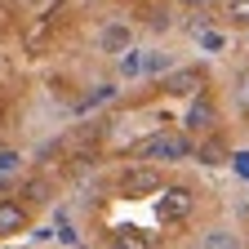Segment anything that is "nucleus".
Instances as JSON below:
<instances>
[{
  "mask_svg": "<svg viewBox=\"0 0 249 249\" xmlns=\"http://www.w3.org/2000/svg\"><path fill=\"white\" fill-rule=\"evenodd\" d=\"M231 98H236V107H240V111H249V71H240V76H236Z\"/></svg>",
  "mask_w": 249,
  "mask_h": 249,
  "instance_id": "obj_13",
  "label": "nucleus"
},
{
  "mask_svg": "<svg viewBox=\"0 0 249 249\" xmlns=\"http://www.w3.org/2000/svg\"><path fill=\"white\" fill-rule=\"evenodd\" d=\"M160 187H165V178H160L156 165H134V169L120 174V192L124 196H156Z\"/></svg>",
  "mask_w": 249,
  "mask_h": 249,
  "instance_id": "obj_4",
  "label": "nucleus"
},
{
  "mask_svg": "<svg viewBox=\"0 0 249 249\" xmlns=\"http://www.w3.org/2000/svg\"><path fill=\"white\" fill-rule=\"evenodd\" d=\"M111 249H151V240L134 227H116L111 231Z\"/></svg>",
  "mask_w": 249,
  "mask_h": 249,
  "instance_id": "obj_11",
  "label": "nucleus"
},
{
  "mask_svg": "<svg viewBox=\"0 0 249 249\" xmlns=\"http://www.w3.org/2000/svg\"><path fill=\"white\" fill-rule=\"evenodd\" d=\"M18 5H22V9H45L49 0H18Z\"/></svg>",
  "mask_w": 249,
  "mask_h": 249,
  "instance_id": "obj_17",
  "label": "nucleus"
},
{
  "mask_svg": "<svg viewBox=\"0 0 249 249\" xmlns=\"http://www.w3.org/2000/svg\"><path fill=\"white\" fill-rule=\"evenodd\" d=\"M27 227V209L18 200H0V236H14Z\"/></svg>",
  "mask_w": 249,
  "mask_h": 249,
  "instance_id": "obj_9",
  "label": "nucleus"
},
{
  "mask_svg": "<svg viewBox=\"0 0 249 249\" xmlns=\"http://www.w3.org/2000/svg\"><path fill=\"white\" fill-rule=\"evenodd\" d=\"M182 129H187V134H213V129H218V107H213L209 93H196V98H187Z\"/></svg>",
  "mask_w": 249,
  "mask_h": 249,
  "instance_id": "obj_3",
  "label": "nucleus"
},
{
  "mask_svg": "<svg viewBox=\"0 0 249 249\" xmlns=\"http://www.w3.org/2000/svg\"><path fill=\"white\" fill-rule=\"evenodd\" d=\"M192 205H196V196H192V187H182V182L156 192V218H160V223H182V218L192 213Z\"/></svg>",
  "mask_w": 249,
  "mask_h": 249,
  "instance_id": "obj_1",
  "label": "nucleus"
},
{
  "mask_svg": "<svg viewBox=\"0 0 249 249\" xmlns=\"http://www.w3.org/2000/svg\"><path fill=\"white\" fill-rule=\"evenodd\" d=\"M116 76L124 80V85H134V80H142L147 76V49H124L120 58H116Z\"/></svg>",
  "mask_w": 249,
  "mask_h": 249,
  "instance_id": "obj_8",
  "label": "nucleus"
},
{
  "mask_svg": "<svg viewBox=\"0 0 249 249\" xmlns=\"http://www.w3.org/2000/svg\"><path fill=\"white\" fill-rule=\"evenodd\" d=\"M93 49L107 53V58H120L124 49H134V27L124 22V18H107L98 27V36H93Z\"/></svg>",
  "mask_w": 249,
  "mask_h": 249,
  "instance_id": "obj_2",
  "label": "nucleus"
},
{
  "mask_svg": "<svg viewBox=\"0 0 249 249\" xmlns=\"http://www.w3.org/2000/svg\"><path fill=\"white\" fill-rule=\"evenodd\" d=\"M196 45H200L205 53H223V49H227V31H218V27H209L205 36L196 40Z\"/></svg>",
  "mask_w": 249,
  "mask_h": 249,
  "instance_id": "obj_12",
  "label": "nucleus"
},
{
  "mask_svg": "<svg viewBox=\"0 0 249 249\" xmlns=\"http://www.w3.org/2000/svg\"><path fill=\"white\" fill-rule=\"evenodd\" d=\"M227 18L236 27H249V0H231V5H227Z\"/></svg>",
  "mask_w": 249,
  "mask_h": 249,
  "instance_id": "obj_14",
  "label": "nucleus"
},
{
  "mask_svg": "<svg viewBox=\"0 0 249 249\" xmlns=\"http://www.w3.org/2000/svg\"><path fill=\"white\" fill-rule=\"evenodd\" d=\"M178 5H182V9H213L218 0H178Z\"/></svg>",
  "mask_w": 249,
  "mask_h": 249,
  "instance_id": "obj_16",
  "label": "nucleus"
},
{
  "mask_svg": "<svg viewBox=\"0 0 249 249\" xmlns=\"http://www.w3.org/2000/svg\"><path fill=\"white\" fill-rule=\"evenodd\" d=\"M174 67H178V62H174L169 49H147V80H165Z\"/></svg>",
  "mask_w": 249,
  "mask_h": 249,
  "instance_id": "obj_10",
  "label": "nucleus"
},
{
  "mask_svg": "<svg viewBox=\"0 0 249 249\" xmlns=\"http://www.w3.org/2000/svg\"><path fill=\"white\" fill-rule=\"evenodd\" d=\"M196 249H249V245H245V236H240L236 227L213 223V227H205V231L196 236Z\"/></svg>",
  "mask_w": 249,
  "mask_h": 249,
  "instance_id": "obj_7",
  "label": "nucleus"
},
{
  "mask_svg": "<svg viewBox=\"0 0 249 249\" xmlns=\"http://www.w3.org/2000/svg\"><path fill=\"white\" fill-rule=\"evenodd\" d=\"M187 151H192L187 138H178V134H156V138H147L138 147V160H182Z\"/></svg>",
  "mask_w": 249,
  "mask_h": 249,
  "instance_id": "obj_5",
  "label": "nucleus"
},
{
  "mask_svg": "<svg viewBox=\"0 0 249 249\" xmlns=\"http://www.w3.org/2000/svg\"><path fill=\"white\" fill-rule=\"evenodd\" d=\"M165 93L169 98H196V93H205V71L200 67H174L165 76Z\"/></svg>",
  "mask_w": 249,
  "mask_h": 249,
  "instance_id": "obj_6",
  "label": "nucleus"
},
{
  "mask_svg": "<svg viewBox=\"0 0 249 249\" xmlns=\"http://www.w3.org/2000/svg\"><path fill=\"white\" fill-rule=\"evenodd\" d=\"M18 165H22V156H18V151H0V174H14Z\"/></svg>",
  "mask_w": 249,
  "mask_h": 249,
  "instance_id": "obj_15",
  "label": "nucleus"
}]
</instances>
